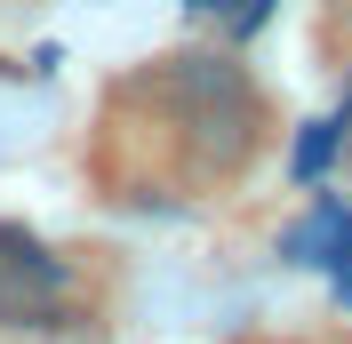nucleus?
Returning <instances> with one entry per match:
<instances>
[{"label":"nucleus","mask_w":352,"mask_h":344,"mask_svg":"<svg viewBox=\"0 0 352 344\" xmlns=\"http://www.w3.org/2000/svg\"><path fill=\"white\" fill-rule=\"evenodd\" d=\"M160 88H168L200 169H241L248 160V144H256V88L241 80V65H224V56H168Z\"/></svg>","instance_id":"f257e3e1"},{"label":"nucleus","mask_w":352,"mask_h":344,"mask_svg":"<svg viewBox=\"0 0 352 344\" xmlns=\"http://www.w3.org/2000/svg\"><path fill=\"white\" fill-rule=\"evenodd\" d=\"M72 297V272L56 248L24 233V224H0V328H56Z\"/></svg>","instance_id":"f03ea898"},{"label":"nucleus","mask_w":352,"mask_h":344,"mask_svg":"<svg viewBox=\"0 0 352 344\" xmlns=\"http://www.w3.org/2000/svg\"><path fill=\"white\" fill-rule=\"evenodd\" d=\"M288 257H305V264H336V288L352 297V216L336 208V200H320L305 233H288Z\"/></svg>","instance_id":"7ed1b4c3"},{"label":"nucleus","mask_w":352,"mask_h":344,"mask_svg":"<svg viewBox=\"0 0 352 344\" xmlns=\"http://www.w3.org/2000/svg\"><path fill=\"white\" fill-rule=\"evenodd\" d=\"M336 144H344V112H336V120H312V129L296 136V176L312 184V176H320V169L336 160Z\"/></svg>","instance_id":"20e7f679"},{"label":"nucleus","mask_w":352,"mask_h":344,"mask_svg":"<svg viewBox=\"0 0 352 344\" xmlns=\"http://www.w3.org/2000/svg\"><path fill=\"white\" fill-rule=\"evenodd\" d=\"M208 8H217V17L232 24V32H256V24H264V8H272V0H208Z\"/></svg>","instance_id":"39448f33"}]
</instances>
